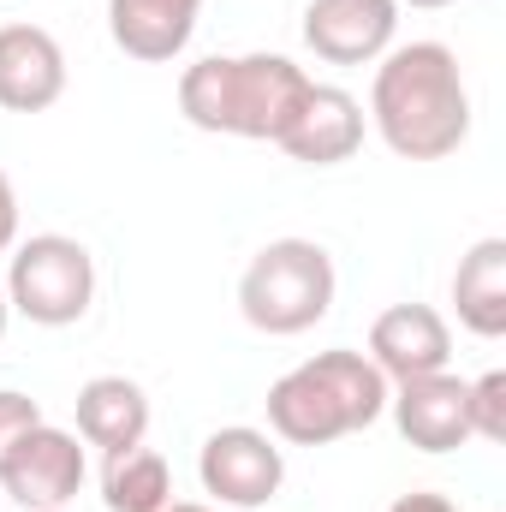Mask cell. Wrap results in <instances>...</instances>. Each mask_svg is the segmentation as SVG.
<instances>
[{"label": "cell", "instance_id": "17", "mask_svg": "<svg viewBox=\"0 0 506 512\" xmlns=\"http://www.w3.org/2000/svg\"><path fill=\"white\" fill-rule=\"evenodd\" d=\"M471 435L506 441V370H489L471 382Z\"/></svg>", "mask_w": 506, "mask_h": 512}, {"label": "cell", "instance_id": "6", "mask_svg": "<svg viewBox=\"0 0 506 512\" xmlns=\"http://www.w3.org/2000/svg\"><path fill=\"white\" fill-rule=\"evenodd\" d=\"M84 477H90V459H84L78 435L48 417L36 429H24L12 441V453L0 459V489L24 512H66L78 501Z\"/></svg>", "mask_w": 506, "mask_h": 512}, {"label": "cell", "instance_id": "8", "mask_svg": "<svg viewBox=\"0 0 506 512\" xmlns=\"http://www.w3.org/2000/svg\"><path fill=\"white\" fill-rule=\"evenodd\" d=\"M399 0H310L304 6V48L328 66H376L393 48Z\"/></svg>", "mask_w": 506, "mask_h": 512}, {"label": "cell", "instance_id": "18", "mask_svg": "<svg viewBox=\"0 0 506 512\" xmlns=\"http://www.w3.org/2000/svg\"><path fill=\"white\" fill-rule=\"evenodd\" d=\"M42 423V405L30 399V393H18V387H0V459L12 453V441L24 435V429H36Z\"/></svg>", "mask_w": 506, "mask_h": 512}, {"label": "cell", "instance_id": "13", "mask_svg": "<svg viewBox=\"0 0 506 512\" xmlns=\"http://www.w3.org/2000/svg\"><path fill=\"white\" fill-rule=\"evenodd\" d=\"M203 18V0H108V36L114 48L143 60V66H167L191 48Z\"/></svg>", "mask_w": 506, "mask_h": 512}, {"label": "cell", "instance_id": "7", "mask_svg": "<svg viewBox=\"0 0 506 512\" xmlns=\"http://www.w3.org/2000/svg\"><path fill=\"white\" fill-rule=\"evenodd\" d=\"M197 477H203V495H215L221 507H268L286 483V453L268 429H251V423H227L203 441L197 453Z\"/></svg>", "mask_w": 506, "mask_h": 512}, {"label": "cell", "instance_id": "21", "mask_svg": "<svg viewBox=\"0 0 506 512\" xmlns=\"http://www.w3.org/2000/svg\"><path fill=\"white\" fill-rule=\"evenodd\" d=\"M161 512H215V507H197V501H167Z\"/></svg>", "mask_w": 506, "mask_h": 512}, {"label": "cell", "instance_id": "1", "mask_svg": "<svg viewBox=\"0 0 506 512\" xmlns=\"http://www.w3.org/2000/svg\"><path fill=\"white\" fill-rule=\"evenodd\" d=\"M370 126L399 161H447L471 137V90L447 42H399L376 60Z\"/></svg>", "mask_w": 506, "mask_h": 512}, {"label": "cell", "instance_id": "9", "mask_svg": "<svg viewBox=\"0 0 506 512\" xmlns=\"http://www.w3.org/2000/svg\"><path fill=\"white\" fill-rule=\"evenodd\" d=\"M387 411H393L399 435H405L417 453H453V447L471 441V382H459L453 370L393 382Z\"/></svg>", "mask_w": 506, "mask_h": 512}, {"label": "cell", "instance_id": "2", "mask_svg": "<svg viewBox=\"0 0 506 512\" xmlns=\"http://www.w3.org/2000/svg\"><path fill=\"white\" fill-rule=\"evenodd\" d=\"M310 84L316 78L286 54H209L179 72V114L215 137L280 143Z\"/></svg>", "mask_w": 506, "mask_h": 512}, {"label": "cell", "instance_id": "15", "mask_svg": "<svg viewBox=\"0 0 506 512\" xmlns=\"http://www.w3.org/2000/svg\"><path fill=\"white\" fill-rule=\"evenodd\" d=\"M453 310L477 340L506 334V239H477L453 268Z\"/></svg>", "mask_w": 506, "mask_h": 512}, {"label": "cell", "instance_id": "12", "mask_svg": "<svg viewBox=\"0 0 506 512\" xmlns=\"http://www.w3.org/2000/svg\"><path fill=\"white\" fill-rule=\"evenodd\" d=\"M364 126H370V114H364V102H358L352 90H340V84H310L298 120L286 126V137H280L274 149H286V155L304 161V167H340V161H352V155L364 149Z\"/></svg>", "mask_w": 506, "mask_h": 512}, {"label": "cell", "instance_id": "22", "mask_svg": "<svg viewBox=\"0 0 506 512\" xmlns=\"http://www.w3.org/2000/svg\"><path fill=\"white\" fill-rule=\"evenodd\" d=\"M399 6H417V12H435V6H453V0H399Z\"/></svg>", "mask_w": 506, "mask_h": 512}, {"label": "cell", "instance_id": "14", "mask_svg": "<svg viewBox=\"0 0 506 512\" xmlns=\"http://www.w3.org/2000/svg\"><path fill=\"white\" fill-rule=\"evenodd\" d=\"M72 405H78V441L102 453H126L149 435V393L131 376H90Z\"/></svg>", "mask_w": 506, "mask_h": 512}, {"label": "cell", "instance_id": "3", "mask_svg": "<svg viewBox=\"0 0 506 512\" xmlns=\"http://www.w3.org/2000/svg\"><path fill=\"white\" fill-rule=\"evenodd\" d=\"M387 393H393L387 376L364 352H352V346L316 352L268 387V399H262L268 405V435L286 441V447H328L340 435H358V429L381 423Z\"/></svg>", "mask_w": 506, "mask_h": 512}, {"label": "cell", "instance_id": "19", "mask_svg": "<svg viewBox=\"0 0 506 512\" xmlns=\"http://www.w3.org/2000/svg\"><path fill=\"white\" fill-rule=\"evenodd\" d=\"M18 245V191H12V179L0 173V256Z\"/></svg>", "mask_w": 506, "mask_h": 512}, {"label": "cell", "instance_id": "23", "mask_svg": "<svg viewBox=\"0 0 506 512\" xmlns=\"http://www.w3.org/2000/svg\"><path fill=\"white\" fill-rule=\"evenodd\" d=\"M6 322H12V304H6V292H0V340H6Z\"/></svg>", "mask_w": 506, "mask_h": 512}, {"label": "cell", "instance_id": "5", "mask_svg": "<svg viewBox=\"0 0 506 512\" xmlns=\"http://www.w3.org/2000/svg\"><path fill=\"white\" fill-rule=\"evenodd\" d=\"M6 304L36 328H72L96 304V256L72 233H36L6 251Z\"/></svg>", "mask_w": 506, "mask_h": 512}, {"label": "cell", "instance_id": "11", "mask_svg": "<svg viewBox=\"0 0 506 512\" xmlns=\"http://www.w3.org/2000/svg\"><path fill=\"white\" fill-rule=\"evenodd\" d=\"M66 96V48L42 24H0V108L48 114Z\"/></svg>", "mask_w": 506, "mask_h": 512}, {"label": "cell", "instance_id": "10", "mask_svg": "<svg viewBox=\"0 0 506 512\" xmlns=\"http://www.w3.org/2000/svg\"><path fill=\"white\" fill-rule=\"evenodd\" d=\"M387 387L393 382H411V376H435L453 364V328L435 304H393L370 322V352Z\"/></svg>", "mask_w": 506, "mask_h": 512}, {"label": "cell", "instance_id": "20", "mask_svg": "<svg viewBox=\"0 0 506 512\" xmlns=\"http://www.w3.org/2000/svg\"><path fill=\"white\" fill-rule=\"evenodd\" d=\"M387 512H459V501H447V495H435V489H411V495H399Z\"/></svg>", "mask_w": 506, "mask_h": 512}, {"label": "cell", "instance_id": "16", "mask_svg": "<svg viewBox=\"0 0 506 512\" xmlns=\"http://www.w3.org/2000/svg\"><path fill=\"white\" fill-rule=\"evenodd\" d=\"M102 501L108 512H161L173 501V471L155 447H126V453H108L102 465Z\"/></svg>", "mask_w": 506, "mask_h": 512}, {"label": "cell", "instance_id": "4", "mask_svg": "<svg viewBox=\"0 0 506 512\" xmlns=\"http://www.w3.org/2000/svg\"><path fill=\"white\" fill-rule=\"evenodd\" d=\"M334 292H340L334 256L316 239H268L245 262V274H239V310H245V322H251L256 334H274V340L310 334L334 310Z\"/></svg>", "mask_w": 506, "mask_h": 512}]
</instances>
